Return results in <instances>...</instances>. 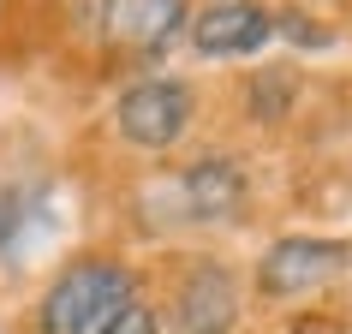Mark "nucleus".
<instances>
[{
  "mask_svg": "<svg viewBox=\"0 0 352 334\" xmlns=\"http://www.w3.org/2000/svg\"><path fill=\"white\" fill-rule=\"evenodd\" d=\"M173 322L179 334H233L239 322V280L227 275L221 263H197L179 293H173Z\"/></svg>",
  "mask_w": 352,
  "mask_h": 334,
  "instance_id": "4",
  "label": "nucleus"
},
{
  "mask_svg": "<svg viewBox=\"0 0 352 334\" xmlns=\"http://www.w3.org/2000/svg\"><path fill=\"white\" fill-rule=\"evenodd\" d=\"M179 191H186L191 221H221L227 209L239 203V173L227 162H204V167H191L186 179H179Z\"/></svg>",
  "mask_w": 352,
  "mask_h": 334,
  "instance_id": "7",
  "label": "nucleus"
},
{
  "mask_svg": "<svg viewBox=\"0 0 352 334\" xmlns=\"http://www.w3.org/2000/svg\"><path fill=\"white\" fill-rule=\"evenodd\" d=\"M191 30V48L209 60H233V54H257L263 42L275 36V19L263 12V6H251V0H215V6H204L197 19L186 24Z\"/></svg>",
  "mask_w": 352,
  "mask_h": 334,
  "instance_id": "5",
  "label": "nucleus"
},
{
  "mask_svg": "<svg viewBox=\"0 0 352 334\" xmlns=\"http://www.w3.org/2000/svg\"><path fill=\"white\" fill-rule=\"evenodd\" d=\"M186 19V0H102V30L126 48H167Z\"/></svg>",
  "mask_w": 352,
  "mask_h": 334,
  "instance_id": "6",
  "label": "nucleus"
},
{
  "mask_svg": "<svg viewBox=\"0 0 352 334\" xmlns=\"http://www.w3.org/2000/svg\"><path fill=\"white\" fill-rule=\"evenodd\" d=\"M138 280L113 257H78L36 304V334H108L138 304Z\"/></svg>",
  "mask_w": 352,
  "mask_h": 334,
  "instance_id": "1",
  "label": "nucleus"
},
{
  "mask_svg": "<svg viewBox=\"0 0 352 334\" xmlns=\"http://www.w3.org/2000/svg\"><path fill=\"white\" fill-rule=\"evenodd\" d=\"M108 334H162V322H155V311H149L144 298H138V304H131V311L120 316V322H113Z\"/></svg>",
  "mask_w": 352,
  "mask_h": 334,
  "instance_id": "8",
  "label": "nucleus"
},
{
  "mask_svg": "<svg viewBox=\"0 0 352 334\" xmlns=\"http://www.w3.org/2000/svg\"><path fill=\"white\" fill-rule=\"evenodd\" d=\"M346 269V239H275L257 263V293L263 298H298V293H316L322 280H334Z\"/></svg>",
  "mask_w": 352,
  "mask_h": 334,
  "instance_id": "3",
  "label": "nucleus"
},
{
  "mask_svg": "<svg viewBox=\"0 0 352 334\" xmlns=\"http://www.w3.org/2000/svg\"><path fill=\"white\" fill-rule=\"evenodd\" d=\"M191 113H197V90H191L186 78H138L126 96H120V137L138 149H167L179 144L191 131Z\"/></svg>",
  "mask_w": 352,
  "mask_h": 334,
  "instance_id": "2",
  "label": "nucleus"
}]
</instances>
